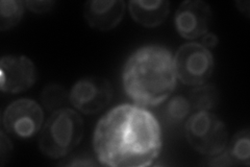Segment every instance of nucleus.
Returning a JSON list of instances; mask_svg holds the SVG:
<instances>
[{
	"instance_id": "423d86ee",
	"label": "nucleus",
	"mask_w": 250,
	"mask_h": 167,
	"mask_svg": "<svg viewBox=\"0 0 250 167\" xmlns=\"http://www.w3.org/2000/svg\"><path fill=\"white\" fill-rule=\"evenodd\" d=\"M42 107L33 99L20 98L10 103L2 114V125L6 133L23 139L35 136L42 129Z\"/></svg>"
},
{
	"instance_id": "9d476101",
	"label": "nucleus",
	"mask_w": 250,
	"mask_h": 167,
	"mask_svg": "<svg viewBox=\"0 0 250 167\" xmlns=\"http://www.w3.org/2000/svg\"><path fill=\"white\" fill-rule=\"evenodd\" d=\"M125 7L123 0H91L84 4L83 16L91 27L108 31L120 24Z\"/></svg>"
},
{
	"instance_id": "f8f14e48",
	"label": "nucleus",
	"mask_w": 250,
	"mask_h": 167,
	"mask_svg": "<svg viewBox=\"0 0 250 167\" xmlns=\"http://www.w3.org/2000/svg\"><path fill=\"white\" fill-rule=\"evenodd\" d=\"M188 98L190 100L192 109L210 112L218 106L220 95L214 85L202 84L193 87Z\"/></svg>"
},
{
	"instance_id": "4468645a",
	"label": "nucleus",
	"mask_w": 250,
	"mask_h": 167,
	"mask_svg": "<svg viewBox=\"0 0 250 167\" xmlns=\"http://www.w3.org/2000/svg\"><path fill=\"white\" fill-rule=\"evenodd\" d=\"M249 130L239 131L226 145V152L229 153L234 165H250V138Z\"/></svg>"
},
{
	"instance_id": "412c9836",
	"label": "nucleus",
	"mask_w": 250,
	"mask_h": 167,
	"mask_svg": "<svg viewBox=\"0 0 250 167\" xmlns=\"http://www.w3.org/2000/svg\"><path fill=\"white\" fill-rule=\"evenodd\" d=\"M219 39L218 37L214 34V33H208L203 35L201 37V45L205 46L206 48L210 49V48H214V47L218 44Z\"/></svg>"
},
{
	"instance_id": "a211bd4d",
	"label": "nucleus",
	"mask_w": 250,
	"mask_h": 167,
	"mask_svg": "<svg viewBox=\"0 0 250 167\" xmlns=\"http://www.w3.org/2000/svg\"><path fill=\"white\" fill-rule=\"evenodd\" d=\"M56 5V1L53 0H31L25 1V6L27 9L36 14H45L52 11Z\"/></svg>"
},
{
	"instance_id": "1a4fd4ad",
	"label": "nucleus",
	"mask_w": 250,
	"mask_h": 167,
	"mask_svg": "<svg viewBox=\"0 0 250 167\" xmlns=\"http://www.w3.org/2000/svg\"><path fill=\"white\" fill-rule=\"evenodd\" d=\"M212 20V9L207 2L187 0L176 10L174 25L179 36L187 40H195L208 33Z\"/></svg>"
},
{
	"instance_id": "9b49d317",
	"label": "nucleus",
	"mask_w": 250,
	"mask_h": 167,
	"mask_svg": "<svg viewBox=\"0 0 250 167\" xmlns=\"http://www.w3.org/2000/svg\"><path fill=\"white\" fill-rule=\"evenodd\" d=\"M131 18L138 24L152 28L161 25L170 13V2L166 0H131L128 2Z\"/></svg>"
},
{
	"instance_id": "0eeeda50",
	"label": "nucleus",
	"mask_w": 250,
	"mask_h": 167,
	"mask_svg": "<svg viewBox=\"0 0 250 167\" xmlns=\"http://www.w3.org/2000/svg\"><path fill=\"white\" fill-rule=\"evenodd\" d=\"M112 84L101 76H87L77 81L69 92V101L83 114H96L111 102Z\"/></svg>"
},
{
	"instance_id": "4be33fe9",
	"label": "nucleus",
	"mask_w": 250,
	"mask_h": 167,
	"mask_svg": "<svg viewBox=\"0 0 250 167\" xmlns=\"http://www.w3.org/2000/svg\"><path fill=\"white\" fill-rule=\"evenodd\" d=\"M236 5L239 9V11L244 14L246 17H249V5H250V2L249 1H237L236 2Z\"/></svg>"
},
{
	"instance_id": "6e6552de",
	"label": "nucleus",
	"mask_w": 250,
	"mask_h": 167,
	"mask_svg": "<svg viewBox=\"0 0 250 167\" xmlns=\"http://www.w3.org/2000/svg\"><path fill=\"white\" fill-rule=\"evenodd\" d=\"M37 69L25 55L6 54L0 60V89L4 93H20L36 83Z\"/></svg>"
},
{
	"instance_id": "39448f33",
	"label": "nucleus",
	"mask_w": 250,
	"mask_h": 167,
	"mask_svg": "<svg viewBox=\"0 0 250 167\" xmlns=\"http://www.w3.org/2000/svg\"><path fill=\"white\" fill-rule=\"evenodd\" d=\"M173 61L176 77L184 85L195 87L206 84L213 74V54L200 43L191 42L182 45Z\"/></svg>"
},
{
	"instance_id": "f3484780",
	"label": "nucleus",
	"mask_w": 250,
	"mask_h": 167,
	"mask_svg": "<svg viewBox=\"0 0 250 167\" xmlns=\"http://www.w3.org/2000/svg\"><path fill=\"white\" fill-rule=\"evenodd\" d=\"M13 154V144L10 138L6 136L3 130L0 132V165L4 164L10 160Z\"/></svg>"
},
{
	"instance_id": "ddd939ff",
	"label": "nucleus",
	"mask_w": 250,
	"mask_h": 167,
	"mask_svg": "<svg viewBox=\"0 0 250 167\" xmlns=\"http://www.w3.org/2000/svg\"><path fill=\"white\" fill-rule=\"evenodd\" d=\"M192 111V106L188 97L183 95H176L168 99L163 109V120L170 125H177L182 123L187 117H189Z\"/></svg>"
},
{
	"instance_id": "6ab92c4d",
	"label": "nucleus",
	"mask_w": 250,
	"mask_h": 167,
	"mask_svg": "<svg viewBox=\"0 0 250 167\" xmlns=\"http://www.w3.org/2000/svg\"><path fill=\"white\" fill-rule=\"evenodd\" d=\"M206 165L208 166H232L234 165L232 159L229 155V153L226 152V149H224L222 153L217 154L214 156H209V158L205 163Z\"/></svg>"
},
{
	"instance_id": "aec40b11",
	"label": "nucleus",
	"mask_w": 250,
	"mask_h": 167,
	"mask_svg": "<svg viewBox=\"0 0 250 167\" xmlns=\"http://www.w3.org/2000/svg\"><path fill=\"white\" fill-rule=\"evenodd\" d=\"M61 165H66V166H95L97 165L94 162L91 158L89 157H81L76 156L73 158H70L68 162L61 163Z\"/></svg>"
},
{
	"instance_id": "2eb2a0df",
	"label": "nucleus",
	"mask_w": 250,
	"mask_h": 167,
	"mask_svg": "<svg viewBox=\"0 0 250 167\" xmlns=\"http://www.w3.org/2000/svg\"><path fill=\"white\" fill-rule=\"evenodd\" d=\"M25 11V2L2 0L0 2V30H10L19 24Z\"/></svg>"
},
{
	"instance_id": "dca6fc26",
	"label": "nucleus",
	"mask_w": 250,
	"mask_h": 167,
	"mask_svg": "<svg viewBox=\"0 0 250 167\" xmlns=\"http://www.w3.org/2000/svg\"><path fill=\"white\" fill-rule=\"evenodd\" d=\"M40 99L42 106L48 111H57L65 108L69 101V93L59 84H49L44 87Z\"/></svg>"
},
{
	"instance_id": "f03ea898",
	"label": "nucleus",
	"mask_w": 250,
	"mask_h": 167,
	"mask_svg": "<svg viewBox=\"0 0 250 167\" xmlns=\"http://www.w3.org/2000/svg\"><path fill=\"white\" fill-rule=\"evenodd\" d=\"M122 82L125 93L136 105L145 108L161 105L176 87L173 55L161 45L141 47L125 63Z\"/></svg>"
},
{
	"instance_id": "f257e3e1",
	"label": "nucleus",
	"mask_w": 250,
	"mask_h": 167,
	"mask_svg": "<svg viewBox=\"0 0 250 167\" xmlns=\"http://www.w3.org/2000/svg\"><path fill=\"white\" fill-rule=\"evenodd\" d=\"M162 146L158 118L136 103H122L109 110L94 131V152L104 166H150L160 156Z\"/></svg>"
},
{
	"instance_id": "7ed1b4c3",
	"label": "nucleus",
	"mask_w": 250,
	"mask_h": 167,
	"mask_svg": "<svg viewBox=\"0 0 250 167\" xmlns=\"http://www.w3.org/2000/svg\"><path fill=\"white\" fill-rule=\"evenodd\" d=\"M83 136V120L76 111L62 108L47 119L39 136L38 144L45 156L60 159L75 149Z\"/></svg>"
},
{
	"instance_id": "20e7f679",
	"label": "nucleus",
	"mask_w": 250,
	"mask_h": 167,
	"mask_svg": "<svg viewBox=\"0 0 250 167\" xmlns=\"http://www.w3.org/2000/svg\"><path fill=\"white\" fill-rule=\"evenodd\" d=\"M189 144L201 155L214 156L222 153L229 143V130L216 114L196 111L188 117L185 124Z\"/></svg>"
}]
</instances>
